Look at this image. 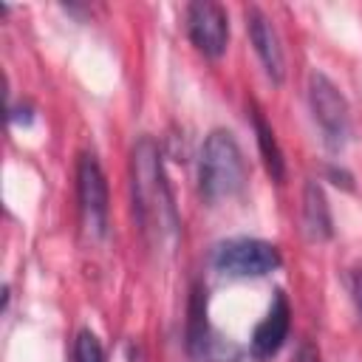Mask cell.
<instances>
[{"mask_svg":"<svg viewBox=\"0 0 362 362\" xmlns=\"http://www.w3.org/2000/svg\"><path fill=\"white\" fill-rule=\"evenodd\" d=\"M328 175L334 178V184H342L345 189H351V175H348V173H342V170H337V167H328Z\"/></svg>","mask_w":362,"mask_h":362,"instance_id":"9a60e30c","label":"cell"},{"mask_svg":"<svg viewBox=\"0 0 362 362\" xmlns=\"http://www.w3.org/2000/svg\"><path fill=\"white\" fill-rule=\"evenodd\" d=\"M246 181L243 153L229 130H212L201 147L198 184L206 201H221L235 195Z\"/></svg>","mask_w":362,"mask_h":362,"instance_id":"7a4b0ae2","label":"cell"},{"mask_svg":"<svg viewBox=\"0 0 362 362\" xmlns=\"http://www.w3.org/2000/svg\"><path fill=\"white\" fill-rule=\"evenodd\" d=\"M308 102H311L314 122L320 124V130L325 136V144L331 150H339L351 133V116H348L345 96L337 90V85L325 74L314 71L308 76Z\"/></svg>","mask_w":362,"mask_h":362,"instance_id":"277c9868","label":"cell"},{"mask_svg":"<svg viewBox=\"0 0 362 362\" xmlns=\"http://www.w3.org/2000/svg\"><path fill=\"white\" fill-rule=\"evenodd\" d=\"M294 362H320V354H317V348L308 339H303L297 354H294Z\"/></svg>","mask_w":362,"mask_h":362,"instance_id":"4fadbf2b","label":"cell"},{"mask_svg":"<svg viewBox=\"0 0 362 362\" xmlns=\"http://www.w3.org/2000/svg\"><path fill=\"white\" fill-rule=\"evenodd\" d=\"M130 187H133V212L153 246H161L178 232V212L173 192L167 187L158 147L150 136H141L130 153Z\"/></svg>","mask_w":362,"mask_h":362,"instance_id":"6da1fadb","label":"cell"},{"mask_svg":"<svg viewBox=\"0 0 362 362\" xmlns=\"http://www.w3.org/2000/svg\"><path fill=\"white\" fill-rule=\"evenodd\" d=\"M74 362H105V348L93 331H79L74 339Z\"/></svg>","mask_w":362,"mask_h":362,"instance_id":"7c38bea8","label":"cell"},{"mask_svg":"<svg viewBox=\"0 0 362 362\" xmlns=\"http://www.w3.org/2000/svg\"><path fill=\"white\" fill-rule=\"evenodd\" d=\"M252 124H255V136H257V147H260V156H263V164L269 170V175L274 181H283L286 178V161H283V153H280V144L272 133V127L266 124L263 113L255 107L252 110Z\"/></svg>","mask_w":362,"mask_h":362,"instance_id":"8fae6325","label":"cell"},{"mask_svg":"<svg viewBox=\"0 0 362 362\" xmlns=\"http://www.w3.org/2000/svg\"><path fill=\"white\" fill-rule=\"evenodd\" d=\"M288 328H291V308H288V300L283 291L274 294L266 317L257 322L255 334H252V356L255 359H269L274 356L286 337H288Z\"/></svg>","mask_w":362,"mask_h":362,"instance_id":"52a82bcc","label":"cell"},{"mask_svg":"<svg viewBox=\"0 0 362 362\" xmlns=\"http://www.w3.org/2000/svg\"><path fill=\"white\" fill-rule=\"evenodd\" d=\"M246 28H249L252 45H255V51H257V57H260L266 74L272 76V82H283L286 62H283L280 40H277L274 25L269 23V17H266L257 6H249V8H246Z\"/></svg>","mask_w":362,"mask_h":362,"instance_id":"ba28073f","label":"cell"},{"mask_svg":"<svg viewBox=\"0 0 362 362\" xmlns=\"http://www.w3.org/2000/svg\"><path fill=\"white\" fill-rule=\"evenodd\" d=\"M212 266L232 277H263L280 266V252L257 238H235L215 246Z\"/></svg>","mask_w":362,"mask_h":362,"instance_id":"3957f363","label":"cell"},{"mask_svg":"<svg viewBox=\"0 0 362 362\" xmlns=\"http://www.w3.org/2000/svg\"><path fill=\"white\" fill-rule=\"evenodd\" d=\"M303 229L311 240H328L334 235L331 209H328L325 192L317 181H308L303 189Z\"/></svg>","mask_w":362,"mask_h":362,"instance_id":"9c48e42d","label":"cell"},{"mask_svg":"<svg viewBox=\"0 0 362 362\" xmlns=\"http://www.w3.org/2000/svg\"><path fill=\"white\" fill-rule=\"evenodd\" d=\"M187 31L192 45L204 54L218 59L226 51V40H229V23H226V11L218 3L209 0H198L187 6Z\"/></svg>","mask_w":362,"mask_h":362,"instance_id":"8992f818","label":"cell"},{"mask_svg":"<svg viewBox=\"0 0 362 362\" xmlns=\"http://www.w3.org/2000/svg\"><path fill=\"white\" fill-rule=\"evenodd\" d=\"M76 198L82 223L90 238H102L107 229V181L93 153H85L76 167Z\"/></svg>","mask_w":362,"mask_h":362,"instance_id":"5b68a950","label":"cell"},{"mask_svg":"<svg viewBox=\"0 0 362 362\" xmlns=\"http://www.w3.org/2000/svg\"><path fill=\"white\" fill-rule=\"evenodd\" d=\"M187 348L192 356H212L215 339L206 325V288L195 286L189 297V320H187Z\"/></svg>","mask_w":362,"mask_h":362,"instance_id":"30bf717a","label":"cell"},{"mask_svg":"<svg viewBox=\"0 0 362 362\" xmlns=\"http://www.w3.org/2000/svg\"><path fill=\"white\" fill-rule=\"evenodd\" d=\"M351 294H354V303H356V311L362 317V269H356L351 274Z\"/></svg>","mask_w":362,"mask_h":362,"instance_id":"5bb4252c","label":"cell"}]
</instances>
